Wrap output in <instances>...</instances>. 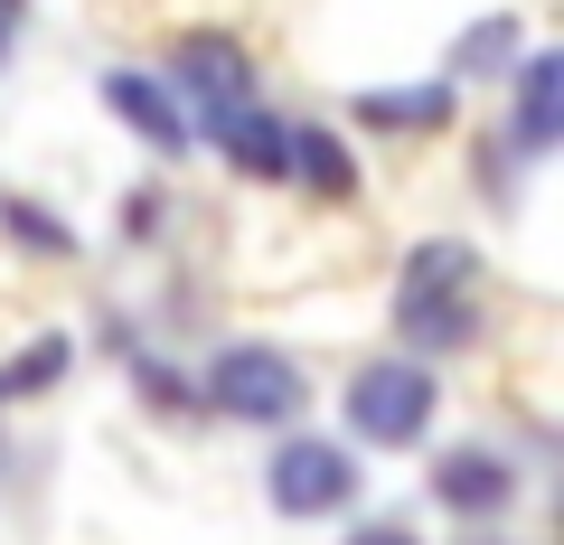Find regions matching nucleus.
Here are the masks:
<instances>
[{"mask_svg": "<svg viewBox=\"0 0 564 545\" xmlns=\"http://www.w3.org/2000/svg\"><path fill=\"white\" fill-rule=\"evenodd\" d=\"M470 302H480V254L470 244H414V263H404V339L423 348H462L470 339Z\"/></svg>", "mask_w": 564, "mask_h": 545, "instance_id": "nucleus-1", "label": "nucleus"}, {"mask_svg": "<svg viewBox=\"0 0 564 545\" xmlns=\"http://www.w3.org/2000/svg\"><path fill=\"white\" fill-rule=\"evenodd\" d=\"M207 395H217V414H236V424H292L302 414V367L282 358V348H226L217 367H207Z\"/></svg>", "mask_w": 564, "mask_h": 545, "instance_id": "nucleus-2", "label": "nucleus"}, {"mask_svg": "<svg viewBox=\"0 0 564 545\" xmlns=\"http://www.w3.org/2000/svg\"><path fill=\"white\" fill-rule=\"evenodd\" d=\"M348 424H358L367 443H414V433L433 424V377H423L414 358L358 367V385H348Z\"/></svg>", "mask_w": 564, "mask_h": 545, "instance_id": "nucleus-3", "label": "nucleus"}, {"mask_svg": "<svg viewBox=\"0 0 564 545\" xmlns=\"http://www.w3.org/2000/svg\"><path fill=\"white\" fill-rule=\"evenodd\" d=\"M263 489H273L282 517H329V508L358 499V461L339 443H282L273 470H263Z\"/></svg>", "mask_w": 564, "mask_h": 545, "instance_id": "nucleus-4", "label": "nucleus"}, {"mask_svg": "<svg viewBox=\"0 0 564 545\" xmlns=\"http://www.w3.org/2000/svg\"><path fill=\"white\" fill-rule=\"evenodd\" d=\"M170 85L198 95V113H226V103H254V57L236 39H180L170 47Z\"/></svg>", "mask_w": 564, "mask_h": 545, "instance_id": "nucleus-5", "label": "nucleus"}, {"mask_svg": "<svg viewBox=\"0 0 564 545\" xmlns=\"http://www.w3.org/2000/svg\"><path fill=\"white\" fill-rule=\"evenodd\" d=\"M104 103H113V113L132 122L151 151H180V142H188V103H170V85L132 76V66H122V76H104Z\"/></svg>", "mask_w": 564, "mask_h": 545, "instance_id": "nucleus-6", "label": "nucleus"}, {"mask_svg": "<svg viewBox=\"0 0 564 545\" xmlns=\"http://www.w3.org/2000/svg\"><path fill=\"white\" fill-rule=\"evenodd\" d=\"M207 132H217V151L245 170V179H282V142H292V132H282L273 113H254V103H226V113H207Z\"/></svg>", "mask_w": 564, "mask_h": 545, "instance_id": "nucleus-7", "label": "nucleus"}, {"mask_svg": "<svg viewBox=\"0 0 564 545\" xmlns=\"http://www.w3.org/2000/svg\"><path fill=\"white\" fill-rule=\"evenodd\" d=\"M564 132V57H527L518 76V151L536 161V151H555Z\"/></svg>", "mask_w": 564, "mask_h": 545, "instance_id": "nucleus-8", "label": "nucleus"}, {"mask_svg": "<svg viewBox=\"0 0 564 545\" xmlns=\"http://www.w3.org/2000/svg\"><path fill=\"white\" fill-rule=\"evenodd\" d=\"M433 499L462 508V517L508 508V461H499V451H443V470H433Z\"/></svg>", "mask_w": 564, "mask_h": 545, "instance_id": "nucleus-9", "label": "nucleus"}, {"mask_svg": "<svg viewBox=\"0 0 564 545\" xmlns=\"http://www.w3.org/2000/svg\"><path fill=\"white\" fill-rule=\"evenodd\" d=\"M367 122H386V132H443L452 122V85H377V95H358Z\"/></svg>", "mask_w": 564, "mask_h": 545, "instance_id": "nucleus-10", "label": "nucleus"}, {"mask_svg": "<svg viewBox=\"0 0 564 545\" xmlns=\"http://www.w3.org/2000/svg\"><path fill=\"white\" fill-rule=\"evenodd\" d=\"M282 170H302L321 198H348V188H358V161H348L329 132H292V142H282Z\"/></svg>", "mask_w": 564, "mask_h": 545, "instance_id": "nucleus-11", "label": "nucleus"}, {"mask_svg": "<svg viewBox=\"0 0 564 545\" xmlns=\"http://www.w3.org/2000/svg\"><path fill=\"white\" fill-rule=\"evenodd\" d=\"M66 377V339H39V348H20V358L0 367V404L10 395H39V385H57Z\"/></svg>", "mask_w": 564, "mask_h": 545, "instance_id": "nucleus-12", "label": "nucleus"}, {"mask_svg": "<svg viewBox=\"0 0 564 545\" xmlns=\"http://www.w3.org/2000/svg\"><path fill=\"white\" fill-rule=\"evenodd\" d=\"M0 226H10L20 244H39V254H76V236H66V226L47 217V207H29V198H10V207H0Z\"/></svg>", "mask_w": 564, "mask_h": 545, "instance_id": "nucleus-13", "label": "nucleus"}, {"mask_svg": "<svg viewBox=\"0 0 564 545\" xmlns=\"http://www.w3.org/2000/svg\"><path fill=\"white\" fill-rule=\"evenodd\" d=\"M508 39H518V29H508V20L470 29V39H462V66H489V57H508Z\"/></svg>", "mask_w": 564, "mask_h": 545, "instance_id": "nucleus-14", "label": "nucleus"}, {"mask_svg": "<svg viewBox=\"0 0 564 545\" xmlns=\"http://www.w3.org/2000/svg\"><path fill=\"white\" fill-rule=\"evenodd\" d=\"M358 545H414V526H367Z\"/></svg>", "mask_w": 564, "mask_h": 545, "instance_id": "nucleus-15", "label": "nucleus"}]
</instances>
